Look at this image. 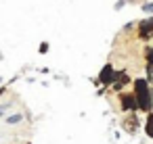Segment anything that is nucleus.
I'll use <instances>...</instances> for the list:
<instances>
[{"label":"nucleus","mask_w":153,"mask_h":144,"mask_svg":"<svg viewBox=\"0 0 153 144\" xmlns=\"http://www.w3.org/2000/svg\"><path fill=\"white\" fill-rule=\"evenodd\" d=\"M145 134L149 138H153V113H147V121H145Z\"/></svg>","instance_id":"6e6552de"},{"label":"nucleus","mask_w":153,"mask_h":144,"mask_svg":"<svg viewBox=\"0 0 153 144\" xmlns=\"http://www.w3.org/2000/svg\"><path fill=\"white\" fill-rule=\"evenodd\" d=\"M132 94H134V100H136V111H143V113H151L153 109V100H151V86L145 77H136L132 79Z\"/></svg>","instance_id":"f257e3e1"},{"label":"nucleus","mask_w":153,"mask_h":144,"mask_svg":"<svg viewBox=\"0 0 153 144\" xmlns=\"http://www.w3.org/2000/svg\"><path fill=\"white\" fill-rule=\"evenodd\" d=\"M149 84H151V86H153V79H151V82H149Z\"/></svg>","instance_id":"2eb2a0df"},{"label":"nucleus","mask_w":153,"mask_h":144,"mask_svg":"<svg viewBox=\"0 0 153 144\" xmlns=\"http://www.w3.org/2000/svg\"><path fill=\"white\" fill-rule=\"evenodd\" d=\"M40 52H42V54L48 52V42H42V44H40Z\"/></svg>","instance_id":"9b49d317"},{"label":"nucleus","mask_w":153,"mask_h":144,"mask_svg":"<svg viewBox=\"0 0 153 144\" xmlns=\"http://www.w3.org/2000/svg\"><path fill=\"white\" fill-rule=\"evenodd\" d=\"M124 4H126V0H120V2H115V9H122Z\"/></svg>","instance_id":"f8f14e48"},{"label":"nucleus","mask_w":153,"mask_h":144,"mask_svg":"<svg viewBox=\"0 0 153 144\" xmlns=\"http://www.w3.org/2000/svg\"><path fill=\"white\" fill-rule=\"evenodd\" d=\"M140 11H143V13H147L149 17H153V2H145Z\"/></svg>","instance_id":"1a4fd4ad"},{"label":"nucleus","mask_w":153,"mask_h":144,"mask_svg":"<svg viewBox=\"0 0 153 144\" xmlns=\"http://www.w3.org/2000/svg\"><path fill=\"white\" fill-rule=\"evenodd\" d=\"M130 82H132V77H130V75H128L126 71H115L111 88H113L115 92H122V90H124V86H128Z\"/></svg>","instance_id":"39448f33"},{"label":"nucleus","mask_w":153,"mask_h":144,"mask_svg":"<svg viewBox=\"0 0 153 144\" xmlns=\"http://www.w3.org/2000/svg\"><path fill=\"white\" fill-rule=\"evenodd\" d=\"M117 100H120V109L126 113H136V100L132 92H117Z\"/></svg>","instance_id":"7ed1b4c3"},{"label":"nucleus","mask_w":153,"mask_h":144,"mask_svg":"<svg viewBox=\"0 0 153 144\" xmlns=\"http://www.w3.org/2000/svg\"><path fill=\"white\" fill-rule=\"evenodd\" d=\"M7 94V86H2V88H0V96H4Z\"/></svg>","instance_id":"ddd939ff"},{"label":"nucleus","mask_w":153,"mask_h":144,"mask_svg":"<svg viewBox=\"0 0 153 144\" xmlns=\"http://www.w3.org/2000/svg\"><path fill=\"white\" fill-rule=\"evenodd\" d=\"M151 38H153V36H151Z\"/></svg>","instance_id":"f3484780"},{"label":"nucleus","mask_w":153,"mask_h":144,"mask_svg":"<svg viewBox=\"0 0 153 144\" xmlns=\"http://www.w3.org/2000/svg\"><path fill=\"white\" fill-rule=\"evenodd\" d=\"M13 107V102H7V104H0V119H2V115L7 113V109H11Z\"/></svg>","instance_id":"9d476101"},{"label":"nucleus","mask_w":153,"mask_h":144,"mask_svg":"<svg viewBox=\"0 0 153 144\" xmlns=\"http://www.w3.org/2000/svg\"><path fill=\"white\" fill-rule=\"evenodd\" d=\"M113 75H115L113 65H111V63H105V65L101 67V71H99L97 84H99V86H103V88H109V86L113 84Z\"/></svg>","instance_id":"f03ea898"},{"label":"nucleus","mask_w":153,"mask_h":144,"mask_svg":"<svg viewBox=\"0 0 153 144\" xmlns=\"http://www.w3.org/2000/svg\"><path fill=\"white\" fill-rule=\"evenodd\" d=\"M151 100H153V86H151Z\"/></svg>","instance_id":"4468645a"},{"label":"nucleus","mask_w":153,"mask_h":144,"mask_svg":"<svg viewBox=\"0 0 153 144\" xmlns=\"http://www.w3.org/2000/svg\"><path fill=\"white\" fill-rule=\"evenodd\" d=\"M23 121V113H13V115H9V117H4V123L7 125H17V123H21Z\"/></svg>","instance_id":"0eeeda50"},{"label":"nucleus","mask_w":153,"mask_h":144,"mask_svg":"<svg viewBox=\"0 0 153 144\" xmlns=\"http://www.w3.org/2000/svg\"><path fill=\"white\" fill-rule=\"evenodd\" d=\"M122 127H124L128 134H134V132L140 127V119H138V115H136V113H128V117L122 119Z\"/></svg>","instance_id":"423d86ee"},{"label":"nucleus","mask_w":153,"mask_h":144,"mask_svg":"<svg viewBox=\"0 0 153 144\" xmlns=\"http://www.w3.org/2000/svg\"><path fill=\"white\" fill-rule=\"evenodd\" d=\"M136 32H138V38L140 40H149L151 36H153V17H147V19H143V21H138L136 23Z\"/></svg>","instance_id":"20e7f679"},{"label":"nucleus","mask_w":153,"mask_h":144,"mask_svg":"<svg viewBox=\"0 0 153 144\" xmlns=\"http://www.w3.org/2000/svg\"><path fill=\"white\" fill-rule=\"evenodd\" d=\"M27 144H32V142H27Z\"/></svg>","instance_id":"dca6fc26"}]
</instances>
